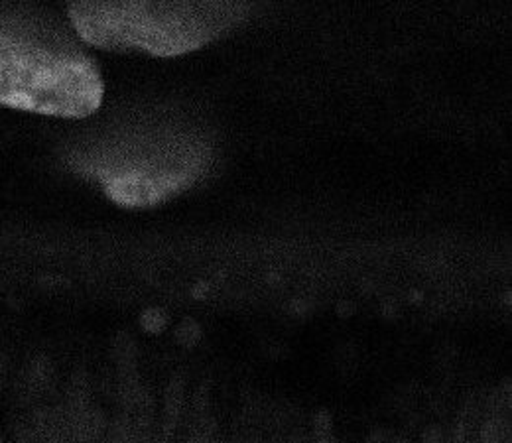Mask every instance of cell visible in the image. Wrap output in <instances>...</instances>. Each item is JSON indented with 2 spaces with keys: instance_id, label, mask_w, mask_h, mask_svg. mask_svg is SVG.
I'll list each match as a JSON object with an SVG mask.
<instances>
[{
  "instance_id": "obj_1",
  "label": "cell",
  "mask_w": 512,
  "mask_h": 443,
  "mask_svg": "<svg viewBox=\"0 0 512 443\" xmlns=\"http://www.w3.org/2000/svg\"><path fill=\"white\" fill-rule=\"evenodd\" d=\"M245 6L235 2H75L77 34L99 48L178 56L201 48L227 30Z\"/></svg>"
},
{
  "instance_id": "obj_2",
  "label": "cell",
  "mask_w": 512,
  "mask_h": 443,
  "mask_svg": "<svg viewBox=\"0 0 512 443\" xmlns=\"http://www.w3.org/2000/svg\"><path fill=\"white\" fill-rule=\"evenodd\" d=\"M103 81L79 54L50 50L0 28V105L81 119L99 109Z\"/></svg>"
},
{
  "instance_id": "obj_3",
  "label": "cell",
  "mask_w": 512,
  "mask_h": 443,
  "mask_svg": "<svg viewBox=\"0 0 512 443\" xmlns=\"http://www.w3.org/2000/svg\"><path fill=\"white\" fill-rule=\"evenodd\" d=\"M201 172V148L182 136L160 146H140L138 158L103 166L97 176L109 197L123 205H150L188 188Z\"/></svg>"
}]
</instances>
